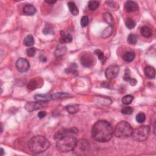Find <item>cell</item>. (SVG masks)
Masks as SVG:
<instances>
[{
  "label": "cell",
  "mask_w": 156,
  "mask_h": 156,
  "mask_svg": "<svg viewBox=\"0 0 156 156\" xmlns=\"http://www.w3.org/2000/svg\"><path fill=\"white\" fill-rule=\"evenodd\" d=\"M0 151H0V155H1L3 156L4 154V149L3 148H1V149H0Z\"/></svg>",
  "instance_id": "obj_42"
},
{
  "label": "cell",
  "mask_w": 156,
  "mask_h": 156,
  "mask_svg": "<svg viewBox=\"0 0 156 156\" xmlns=\"http://www.w3.org/2000/svg\"><path fill=\"white\" fill-rule=\"evenodd\" d=\"M75 148H78V149L80 150V152L84 153L89 150L90 145L87 140H80L79 141H78L77 142L76 146Z\"/></svg>",
  "instance_id": "obj_14"
},
{
  "label": "cell",
  "mask_w": 156,
  "mask_h": 156,
  "mask_svg": "<svg viewBox=\"0 0 156 156\" xmlns=\"http://www.w3.org/2000/svg\"><path fill=\"white\" fill-rule=\"evenodd\" d=\"M144 73L145 76L148 79H154L155 76V70L151 66H147L144 69Z\"/></svg>",
  "instance_id": "obj_15"
},
{
  "label": "cell",
  "mask_w": 156,
  "mask_h": 156,
  "mask_svg": "<svg viewBox=\"0 0 156 156\" xmlns=\"http://www.w3.org/2000/svg\"><path fill=\"white\" fill-rule=\"evenodd\" d=\"M120 72V67L117 65H111L108 67L105 72V75L106 78L111 80L116 78Z\"/></svg>",
  "instance_id": "obj_7"
},
{
  "label": "cell",
  "mask_w": 156,
  "mask_h": 156,
  "mask_svg": "<svg viewBox=\"0 0 156 156\" xmlns=\"http://www.w3.org/2000/svg\"><path fill=\"white\" fill-rule=\"evenodd\" d=\"M69 96V94L67 93H63V92H59L54 93V95H52L53 99H62L68 97Z\"/></svg>",
  "instance_id": "obj_29"
},
{
  "label": "cell",
  "mask_w": 156,
  "mask_h": 156,
  "mask_svg": "<svg viewBox=\"0 0 156 156\" xmlns=\"http://www.w3.org/2000/svg\"><path fill=\"white\" fill-rule=\"evenodd\" d=\"M128 42L130 45H135L137 42V36L134 34H130L128 37Z\"/></svg>",
  "instance_id": "obj_27"
},
{
  "label": "cell",
  "mask_w": 156,
  "mask_h": 156,
  "mask_svg": "<svg viewBox=\"0 0 156 156\" xmlns=\"http://www.w3.org/2000/svg\"><path fill=\"white\" fill-rule=\"evenodd\" d=\"M138 4L133 1H128L124 4V9L127 12H132L138 10Z\"/></svg>",
  "instance_id": "obj_12"
},
{
  "label": "cell",
  "mask_w": 156,
  "mask_h": 156,
  "mask_svg": "<svg viewBox=\"0 0 156 156\" xmlns=\"http://www.w3.org/2000/svg\"><path fill=\"white\" fill-rule=\"evenodd\" d=\"M88 24V18L87 16H83L80 20V24L83 28L86 27Z\"/></svg>",
  "instance_id": "obj_35"
},
{
  "label": "cell",
  "mask_w": 156,
  "mask_h": 156,
  "mask_svg": "<svg viewBox=\"0 0 156 156\" xmlns=\"http://www.w3.org/2000/svg\"><path fill=\"white\" fill-rule=\"evenodd\" d=\"M130 79H131V78H130V71H129V69L126 68L125 70L124 74L123 76V79L125 80V81H129Z\"/></svg>",
  "instance_id": "obj_37"
},
{
  "label": "cell",
  "mask_w": 156,
  "mask_h": 156,
  "mask_svg": "<svg viewBox=\"0 0 156 156\" xmlns=\"http://www.w3.org/2000/svg\"><path fill=\"white\" fill-rule=\"evenodd\" d=\"M141 34L144 37H150L152 36V30L148 26H143L141 29Z\"/></svg>",
  "instance_id": "obj_21"
},
{
  "label": "cell",
  "mask_w": 156,
  "mask_h": 156,
  "mask_svg": "<svg viewBox=\"0 0 156 156\" xmlns=\"http://www.w3.org/2000/svg\"><path fill=\"white\" fill-rule=\"evenodd\" d=\"M78 130L76 128H72V129H63L59 130L54 135L55 140H58L62 137L66 136V135H69L70 134H77Z\"/></svg>",
  "instance_id": "obj_10"
},
{
  "label": "cell",
  "mask_w": 156,
  "mask_h": 156,
  "mask_svg": "<svg viewBox=\"0 0 156 156\" xmlns=\"http://www.w3.org/2000/svg\"><path fill=\"white\" fill-rule=\"evenodd\" d=\"M34 99L37 101L47 102L49 100L53 99L52 95L45 94V95H36L34 96Z\"/></svg>",
  "instance_id": "obj_16"
},
{
  "label": "cell",
  "mask_w": 156,
  "mask_h": 156,
  "mask_svg": "<svg viewBox=\"0 0 156 156\" xmlns=\"http://www.w3.org/2000/svg\"><path fill=\"white\" fill-rule=\"evenodd\" d=\"M67 51V48L66 45L63 43H59L54 52V55L56 57H61L66 54Z\"/></svg>",
  "instance_id": "obj_11"
},
{
  "label": "cell",
  "mask_w": 156,
  "mask_h": 156,
  "mask_svg": "<svg viewBox=\"0 0 156 156\" xmlns=\"http://www.w3.org/2000/svg\"><path fill=\"white\" fill-rule=\"evenodd\" d=\"M39 84H40V82L38 83V80L36 79H34L29 82V84L28 85V88L29 90H33L37 88L38 87V86L40 87Z\"/></svg>",
  "instance_id": "obj_24"
},
{
  "label": "cell",
  "mask_w": 156,
  "mask_h": 156,
  "mask_svg": "<svg viewBox=\"0 0 156 156\" xmlns=\"http://www.w3.org/2000/svg\"><path fill=\"white\" fill-rule=\"evenodd\" d=\"M50 147L49 141L42 135L33 137L28 142V148L32 153L40 154L45 152Z\"/></svg>",
  "instance_id": "obj_2"
},
{
  "label": "cell",
  "mask_w": 156,
  "mask_h": 156,
  "mask_svg": "<svg viewBox=\"0 0 156 156\" xmlns=\"http://www.w3.org/2000/svg\"><path fill=\"white\" fill-rule=\"evenodd\" d=\"M66 110L70 114H74L79 110V105L78 104L68 105L66 106Z\"/></svg>",
  "instance_id": "obj_23"
},
{
  "label": "cell",
  "mask_w": 156,
  "mask_h": 156,
  "mask_svg": "<svg viewBox=\"0 0 156 156\" xmlns=\"http://www.w3.org/2000/svg\"><path fill=\"white\" fill-rule=\"evenodd\" d=\"M77 142L76 137L71 135H68L57 140L56 148L61 153L72 151L76 147Z\"/></svg>",
  "instance_id": "obj_3"
},
{
  "label": "cell",
  "mask_w": 156,
  "mask_h": 156,
  "mask_svg": "<svg viewBox=\"0 0 156 156\" xmlns=\"http://www.w3.org/2000/svg\"><path fill=\"white\" fill-rule=\"evenodd\" d=\"M29 63L26 59L24 58H20L17 60L16 62V68L18 72L21 73L26 72L29 70Z\"/></svg>",
  "instance_id": "obj_9"
},
{
  "label": "cell",
  "mask_w": 156,
  "mask_h": 156,
  "mask_svg": "<svg viewBox=\"0 0 156 156\" xmlns=\"http://www.w3.org/2000/svg\"><path fill=\"white\" fill-rule=\"evenodd\" d=\"M80 62L85 67H91L96 63V60L92 54L90 53L83 54L80 57Z\"/></svg>",
  "instance_id": "obj_6"
},
{
  "label": "cell",
  "mask_w": 156,
  "mask_h": 156,
  "mask_svg": "<svg viewBox=\"0 0 156 156\" xmlns=\"http://www.w3.org/2000/svg\"><path fill=\"white\" fill-rule=\"evenodd\" d=\"M38 117L40 119H42L43 118H45V117H46L47 115V112H45V111H41L40 112L38 113Z\"/></svg>",
  "instance_id": "obj_39"
},
{
  "label": "cell",
  "mask_w": 156,
  "mask_h": 156,
  "mask_svg": "<svg viewBox=\"0 0 156 156\" xmlns=\"http://www.w3.org/2000/svg\"><path fill=\"white\" fill-rule=\"evenodd\" d=\"M135 22L134 21V20L128 18L126 19V26L129 29H132L135 28Z\"/></svg>",
  "instance_id": "obj_30"
},
{
  "label": "cell",
  "mask_w": 156,
  "mask_h": 156,
  "mask_svg": "<svg viewBox=\"0 0 156 156\" xmlns=\"http://www.w3.org/2000/svg\"><path fill=\"white\" fill-rule=\"evenodd\" d=\"M68 7L69 8V10L70 12L72 13V14L74 16H76L79 14V9L77 7L76 4H75L74 2L70 1L68 3Z\"/></svg>",
  "instance_id": "obj_17"
},
{
  "label": "cell",
  "mask_w": 156,
  "mask_h": 156,
  "mask_svg": "<svg viewBox=\"0 0 156 156\" xmlns=\"http://www.w3.org/2000/svg\"><path fill=\"white\" fill-rule=\"evenodd\" d=\"M76 68H77V66H76V65L74 63H73L71 66H70V68H67L66 70V71H67L68 70V73H74V72H76Z\"/></svg>",
  "instance_id": "obj_38"
},
{
  "label": "cell",
  "mask_w": 156,
  "mask_h": 156,
  "mask_svg": "<svg viewBox=\"0 0 156 156\" xmlns=\"http://www.w3.org/2000/svg\"><path fill=\"white\" fill-rule=\"evenodd\" d=\"M46 102L37 101L36 102H28L25 105V109L29 112H32L35 110H37L38 109H42L45 107Z\"/></svg>",
  "instance_id": "obj_8"
},
{
  "label": "cell",
  "mask_w": 156,
  "mask_h": 156,
  "mask_svg": "<svg viewBox=\"0 0 156 156\" xmlns=\"http://www.w3.org/2000/svg\"><path fill=\"white\" fill-rule=\"evenodd\" d=\"M36 53V48H29L26 49V54L28 57H33Z\"/></svg>",
  "instance_id": "obj_34"
},
{
  "label": "cell",
  "mask_w": 156,
  "mask_h": 156,
  "mask_svg": "<svg viewBox=\"0 0 156 156\" xmlns=\"http://www.w3.org/2000/svg\"><path fill=\"white\" fill-rule=\"evenodd\" d=\"M60 36L63 43H70L72 41V36L69 33H66L64 31L60 32Z\"/></svg>",
  "instance_id": "obj_19"
},
{
  "label": "cell",
  "mask_w": 156,
  "mask_h": 156,
  "mask_svg": "<svg viewBox=\"0 0 156 156\" xmlns=\"http://www.w3.org/2000/svg\"><path fill=\"white\" fill-rule=\"evenodd\" d=\"M129 82H130V85H132V86H135V85L137 84V80L134 78H131L129 80Z\"/></svg>",
  "instance_id": "obj_40"
},
{
  "label": "cell",
  "mask_w": 156,
  "mask_h": 156,
  "mask_svg": "<svg viewBox=\"0 0 156 156\" xmlns=\"http://www.w3.org/2000/svg\"><path fill=\"white\" fill-rule=\"evenodd\" d=\"M135 57V54L133 51H127L124 54L123 59L125 62H131L134 60Z\"/></svg>",
  "instance_id": "obj_18"
},
{
  "label": "cell",
  "mask_w": 156,
  "mask_h": 156,
  "mask_svg": "<svg viewBox=\"0 0 156 156\" xmlns=\"http://www.w3.org/2000/svg\"><path fill=\"white\" fill-rule=\"evenodd\" d=\"M135 120H136L137 122H138V123H143L145 122V120H146L145 114L143 112L138 113L137 115L136 118H135Z\"/></svg>",
  "instance_id": "obj_31"
},
{
  "label": "cell",
  "mask_w": 156,
  "mask_h": 156,
  "mask_svg": "<svg viewBox=\"0 0 156 156\" xmlns=\"http://www.w3.org/2000/svg\"><path fill=\"white\" fill-rule=\"evenodd\" d=\"M95 54L97 55V56L98 57V59H99V60L102 63H104L105 62V57L104 56V53L101 51V50H99V49H96L95 51Z\"/></svg>",
  "instance_id": "obj_32"
},
{
  "label": "cell",
  "mask_w": 156,
  "mask_h": 156,
  "mask_svg": "<svg viewBox=\"0 0 156 156\" xmlns=\"http://www.w3.org/2000/svg\"><path fill=\"white\" fill-rule=\"evenodd\" d=\"M113 135V129L111 124L105 120H99L92 127V137L97 142L105 143L111 140Z\"/></svg>",
  "instance_id": "obj_1"
},
{
  "label": "cell",
  "mask_w": 156,
  "mask_h": 156,
  "mask_svg": "<svg viewBox=\"0 0 156 156\" xmlns=\"http://www.w3.org/2000/svg\"><path fill=\"white\" fill-rule=\"evenodd\" d=\"M43 32L44 34L47 35L49 34H53V29L51 26H47L43 29Z\"/></svg>",
  "instance_id": "obj_36"
},
{
  "label": "cell",
  "mask_w": 156,
  "mask_h": 156,
  "mask_svg": "<svg viewBox=\"0 0 156 156\" xmlns=\"http://www.w3.org/2000/svg\"><path fill=\"white\" fill-rule=\"evenodd\" d=\"M121 112L124 115H131L134 112V110L130 107H125L122 110Z\"/></svg>",
  "instance_id": "obj_33"
},
{
  "label": "cell",
  "mask_w": 156,
  "mask_h": 156,
  "mask_svg": "<svg viewBox=\"0 0 156 156\" xmlns=\"http://www.w3.org/2000/svg\"><path fill=\"white\" fill-rule=\"evenodd\" d=\"M45 2L49 4H54V3H56V1H47H47H45Z\"/></svg>",
  "instance_id": "obj_41"
},
{
  "label": "cell",
  "mask_w": 156,
  "mask_h": 156,
  "mask_svg": "<svg viewBox=\"0 0 156 156\" xmlns=\"http://www.w3.org/2000/svg\"><path fill=\"white\" fill-rule=\"evenodd\" d=\"M132 132L133 129L132 126L125 121L119 122L113 130L115 136L120 138H127L131 137Z\"/></svg>",
  "instance_id": "obj_4"
},
{
  "label": "cell",
  "mask_w": 156,
  "mask_h": 156,
  "mask_svg": "<svg viewBox=\"0 0 156 156\" xmlns=\"http://www.w3.org/2000/svg\"><path fill=\"white\" fill-rule=\"evenodd\" d=\"M151 129L149 126H142L133 130L131 136L136 142H142L148 138Z\"/></svg>",
  "instance_id": "obj_5"
},
{
  "label": "cell",
  "mask_w": 156,
  "mask_h": 156,
  "mask_svg": "<svg viewBox=\"0 0 156 156\" xmlns=\"http://www.w3.org/2000/svg\"><path fill=\"white\" fill-rule=\"evenodd\" d=\"M23 11L25 16H32L36 13L37 10L33 5L30 4H26L24 5L23 7Z\"/></svg>",
  "instance_id": "obj_13"
},
{
  "label": "cell",
  "mask_w": 156,
  "mask_h": 156,
  "mask_svg": "<svg viewBox=\"0 0 156 156\" xmlns=\"http://www.w3.org/2000/svg\"><path fill=\"white\" fill-rule=\"evenodd\" d=\"M104 20L105 22L109 24V26H112L113 23V17L110 13H105L104 15Z\"/></svg>",
  "instance_id": "obj_25"
},
{
  "label": "cell",
  "mask_w": 156,
  "mask_h": 156,
  "mask_svg": "<svg viewBox=\"0 0 156 156\" xmlns=\"http://www.w3.org/2000/svg\"><path fill=\"white\" fill-rule=\"evenodd\" d=\"M134 99V97L130 95H125L124 97L122 98V103L124 105H129L131 104L132 101Z\"/></svg>",
  "instance_id": "obj_26"
},
{
  "label": "cell",
  "mask_w": 156,
  "mask_h": 156,
  "mask_svg": "<svg viewBox=\"0 0 156 156\" xmlns=\"http://www.w3.org/2000/svg\"><path fill=\"white\" fill-rule=\"evenodd\" d=\"M113 32V28L112 26H109L107 28H105L103 32H101V36L102 38H105L110 37L111 36V34H112Z\"/></svg>",
  "instance_id": "obj_20"
},
{
  "label": "cell",
  "mask_w": 156,
  "mask_h": 156,
  "mask_svg": "<svg viewBox=\"0 0 156 156\" xmlns=\"http://www.w3.org/2000/svg\"><path fill=\"white\" fill-rule=\"evenodd\" d=\"M35 40L32 35H28L24 39L23 43L26 47H31L34 44Z\"/></svg>",
  "instance_id": "obj_22"
},
{
  "label": "cell",
  "mask_w": 156,
  "mask_h": 156,
  "mask_svg": "<svg viewBox=\"0 0 156 156\" xmlns=\"http://www.w3.org/2000/svg\"><path fill=\"white\" fill-rule=\"evenodd\" d=\"M99 6V3L97 1H90L88 3V6L90 11H95Z\"/></svg>",
  "instance_id": "obj_28"
}]
</instances>
